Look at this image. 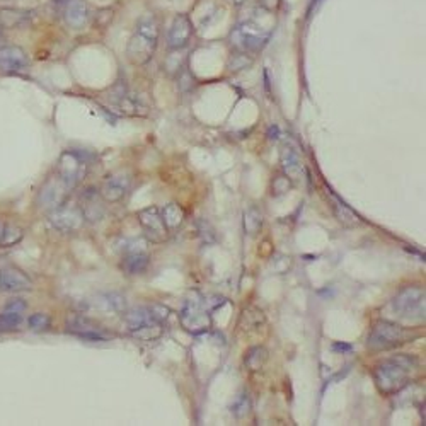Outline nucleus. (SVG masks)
Here are the masks:
<instances>
[{"label":"nucleus","mask_w":426,"mask_h":426,"mask_svg":"<svg viewBox=\"0 0 426 426\" xmlns=\"http://www.w3.org/2000/svg\"><path fill=\"white\" fill-rule=\"evenodd\" d=\"M418 360L411 355H394L377 363L373 368V382L384 396H394L410 386L411 373L416 370Z\"/></svg>","instance_id":"nucleus-1"},{"label":"nucleus","mask_w":426,"mask_h":426,"mask_svg":"<svg viewBox=\"0 0 426 426\" xmlns=\"http://www.w3.org/2000/svg\"><path fill=\"white\" fill-rule=\"evenodd\" d=\"M159 43V24L152 14L138 19L137 27L127 47V57L134 65H145L152 60Z\"/></svg>","instance_id":"nucleus-2"},{"label":"nucleus","mask_w":426,"mask_h":426,"mask_svg":"<svg viewBox=\"0 0 426 426\" xmlns=\"http://www.w3.org/2000/svg\"><path fill=\"white\" fill-rule=\"evenodd\" d=\"M271 33L268 29H264L258 21L247 19L242 21L240 24H237L236 29L230 34V43L236 48L237 51L246 55L258 53V51L263 50L268 45Z\"/></svg>","instance_id":"nucleus-3"},{"label":"nucleus","mask_w":426,"mask_h":426,"mask_svg":"<svg viewBox=\"0 0 426 426\" xmlns=\"http://www.w3.org/2000/svg\"><path fill=\"white\" fill-rule=\"evenodd\" d=\"M411 338H414V334L401 324L390 323V321H379L372 327V333L368 334L366 347L373 351H387L408 343Z\"/></svg>","instance_id":"nucleus-4"},{"label":"nucleus","mask_w":426,"mask_h":426,"mask_svg":"<svg viewBox=\"0 0 426 426\" xmlns=\"http://www.w3.org/2000/svg\"><path fill=\"white\" fill-rule=\"evenodd\" d=\"M425 288L404 286L392 300V310L406 321H425Z\"/></svg>","instance_id":"nucleus-5"},{"label":"nucleus","mask_w":426,"mask_h":426,"mask_svg":"<svg viewBox=\"0 0 426 426\" xmlns=\"http://www.w3.org/2000/svg\"><path fill=\"white\" fill-rule=\"evenodd\" d=\"M179 323L190 334H203L212 327L210 310L205 305V300L190 299L179 314Z\"/></svg>","instance_id":"nucleus-6"},{"label":"nucleus","mask_w":426,"mask_h":426,"mask_svg":"<svg viewBox=\"0 0 426 426\" xmlns=\"http://www.w3.org/2000/svg\"><path fill=\"white\" fill-rule=\"evenodd\" d=\"M87 160L84 159L80 153L77 152H64L62 153L60 160H58V174L57 177L68 188V190H73V188L79 186L80 181L86 177L87 174Z\"/></svg>","instance_id":"nucleus-7"},{"label":"nucleus","mask_w":426,"mask_h":426,"mask_svg":"<svg viewBox=\"0 0 426 426\" xmlns=\"http://www.w3.org/2000/svg\"><path fill=\"white\" fill-rule=\"evenodd\" d=\"M138 222H140L143 236L149 242L162 244L169 237V230L164 223L162 213L157 207H147L138 212Z\"/></svg>","instance_id":"nucleus-8"},{"label":"nucleus","mask_w":426,"mask_h":426,"mask_svg":"<svg viewBox=\"0 0 426 426\" xmlns=\"http://www.w3.org/2000/svg\"><path fill=\"white\" fill-rule=\"evenodd\" d=\"M84 222H86V216H84L80 207H75V205L67 203L62 205V207H58L57 210L51 212L50 215L51 225L65 234H72L77 232L79 229H82Z\"/></svg>","instance_id":"nucleus-9"},{"label":"nucleus","mask_w":426,"mask_h":426,"mask_svg":"<svg viewBox=\"0 0 426 426\" xmlns=\"http://www.w3.org/2000/svg\"><path fill=\"white\" fill-rule=\"evenodd\" d=\"M67 331L75 334V336L82 338V340L89 341H106L110 338V334L104 331V327H101L99 324L94 323L89 317L82 316V314H75V316L68 317Z\"/></svg>","instance_id":"nucleus-10"},{"label":"nucleus","mask_w":426,"mask_h":426,"mask_svg":"<svg viewBox=\"0 0 426 426\" xmlns=\"http://www.w3.org/2000/svg\"><path fill=\"white\" fill-rule=\"evenodd\" d=\"M193 36V23L188 14H176L167 31V47L171 50H183Z\"/></svg>","instance_id":"nucleus-11"},{"label":"nucleus","mask_w":426,"mask_h":426,"mask_svg":"<svg viewBox=\"0 0 426 426\" xmlns=\"http://www.w3.org/2000/svg\"><path fill=\"white\" fill-rule=\"evenodd\" d=\"M150 263V254L145 244L134 240L130 246H125V253L121 256V268L128 275H138L147 270Z\"/></svg>","instance_id":"nucleus-12"},{"label":"nucleus","mask_w":426,"mask_h":426,"mask_svg":"<svg viewBox=\"0 0 426 426\" xmlns=\"http://www.w3.org/2000/svg\"><path fill=\"white\" fill-rule=\"evenodd\" d=\"M131 188V176L127 173L113 174V176L108 177L104 181L103 188H101V197L108 203H118V201L123 200L128 195Z\"/></svg>","instance_id":"nucleus-13"},{"label":"nucleus","mask_w":426,"mask_h":426,"mask_svg":"<svg viewBox=\"0 0 426 426\" xmlns=\"http://www.w3.org/2000/svg\"><path fill=\"white\" fill-rule=\"evenodd\" d=\"M68 193H71V190H68L58 177H53V179H50L43 188H41L40 193L41 207L47 208V210L50 212L57 210L58 207L67 203Z\"/></svg>","instance_id":"nucleus-14"},{"label":"nucleus","mask_w":426,"mask_h":426,"mask_svg":"<svg viewBox=\"0 0 426 426\" xmlns=\"http://www.w3.org/2000/svg\"><path fill=\"white\" fill-rule=\"evenodd\" d=\"M86 309L99 310V312H125L127 299L116 292L103 293V295H96L92 300H87Z\"/></svg>","instance_id":"nucleus-15"},{"label":"nucleus","mask_w":426,"mask_h":426,"mask_svg":"<svg viewBox=\"0 0 426 426\" xmlns=\"http://www.w3.org/2000/svg\"><path fill=\"white\" fill-rule=\"evenodd\" d=\"M31 286H33V281L24 271L17 270L14 266H7L0 270V290L23 292V290H29Z\"/></svg>","instance_id":"nucleus-16"},{"label":"nucleus","mask_w":426,"mask_h":426,"mask_svg":"<svg viewBox=\"0 0 426 426\" xmlns=\"http://www.w3.org/2000/svg\"><path fill=\"white\" fill-rule=\"evenodd\" d=\"M29 65L26 51L19 47L0 48V71L21 72Z\"/></svg>","instance_id":"nucleus-17"},{"label":"nucleus","mask_w":426,"mask_h":426,"mask_svg":"<svg viewBox=\"0 0 426 426\" xmlns=\"http://www.w3.org/2000/svg\"><path fill=\"white\" fill-rule=\"evenodd\" d=\"M101 193H97L94 188H89L82 193L80 198V210H82L84 216L89 222H97L104 216V205L101 201Z\"/></svg>","instance_id":"nucleus-18"},{"label":"nucleus","mask_w":426,"mask_h":426,"mask_svg":"<svg viewBox=\"0 0 426 426\" xmlns=\"http://www.w3.org/2000/svg\"><path fill=\"white\" fill-rule=\"evenodd\" d=\"M65 23L73 29H80L89 21V5L86 0H68L64 9Z\"/></svg>","instance_id":"nucleus-19"},{"label":"nucleus","mask_w":426,"mask_h":426,"mask_svg":"<svg viewBox=\"0 0 426 426\" xmlns=\"http://www.w3.org/2000/svg\"><path fill=\"white\" fill-rule=\"evenodd\" d=\"M280 164L281 169H284V174L290 177L292 181L299 179L300 176L303 174V166L300 162V157L297 153V150L293 149L292 145L285 143L280 150Z\"/></svg>","instance_id":"nucleus-20"},{"label":"nucleus","mask_w":426,"mask_h":426,"mask_svg":"<svg viewBox=\"0 0 426 426\" xmlns=\"http://www.w3.org/2000/svg\"><path fill=\"white\" fill-rule=\"evenodd\" d=\"M130 334L135 338V340L143 341V343H150V341H155L162 336L164 324L155 319L147 321V323H143L138 327H135V329H131Z\"/></svg>","instance_id":"nucleus-21"},{"label":"nucleus","mask_w":426,"mask_h":426,"mask_svg":"<svg viewBox=\"0 0 426 426\" xmlns=\"http://www.w3.org/2000/svg\"><path fill=\"white\" fill-rule=\"evenodd\" d=\"M331 201H333V213L334 216H336L338 222L341 223L343 227H356L362 223V220H360V216L356 215V213L351 210V208H348L347 205L343 203V201L338 200L336 197H331Z\"/></svg>","instance_id":"nucleus-22"},{"label":"nucleus","mask_w":426,"mask_h":426,"mask_svg":"<svg viewBox=\"0 0 426 426\" xmlns=\"http://www.w3.org/2000/svg\"><path fill=\"white\" fill-rule=\"evenodd\" d=\"M160 213H162V220L169 232H174V230L179 229L184 222V216H186L184 215V210L181 208V205L177 203H167Z\"/></svg>","instance_id":"nucleus-23"},{"label":"nucleus","mask_w":426,"mask_h":426,"mask_svg":"<svg viewBox=\"0 0 426 426\" xmlns=\"http://www.w3.org/2000/svg\"><path fill=\"white\" fill-rule=\"evenodd\" d=\"M116 110L120 111L121 114H127V116H135V114L142 116V114L147 113L145 104H143L138 97L128 96V94L120 96V99H118L116 103Z\"/></svg>","instance_id":"nucleus-24"},{"label":"nucleus","mask_w":426,"mask_h":426,"mask_svg":"<svg viewBox=\"0 0 426 426\" xmlns=\"http://www.w3.org/2000/svg\"><path fill=\"white\" fill-rule=\"evenodd\" d=\"M244 230H246L247 236H256L258 232L263 227V212L258 207H249L244 212Z\"/></svg>","instance_id":"nucleus-25"},{"label":"nucleus","mask_w":426,"mask_h":426,"mask_svg":"<svg viewBox=\"0 0 426 426\" xmlns=\"http://www.w3.org/2000/svg\"><path fill=\"white\" fill-rule=\"evenodd\" d=\"M268 360V351L263 347H253L247 350L246 356H244V363L251 372H261Z\"/></svg>","instance_id":"nucleus-26"},{"label":"nucleus","mask_w":426,"mask_h":426,"mask_svg":"<svg viewBox=\"0 0 426 426\" xmlns=\"http://www.w3.org/2000/svg\"><path fill=\"white\" fill-rule=\"evenodd\" d=\"M152 319H155V317H153L150 307H138V309L131 310V312H128L127 316H125V323H127L128 331L135 329V327H138L140 324L147 323V321H152Z\"/></svg>","instance_id":"nucleus-27"},{"label":"nucleus","mask_w":426,"mask_h":426,"mask_svg":"<svg viewBox=\"0 0 426 426\" xmlns=\"http://www.w3.org/2000/svg\"><path fill=\"white\" fill-rule=\"evenodd\" d=\"M264 323V314L263 310H260L258 307H249L242 312V317H240V324L244 326V329H258L261 324Z\"/></svg>","instance_id":"nucleus-28"},{"label":"nucleus","mask_w":426,"mask_h":426,"mask_svg":"<svg viewBox=\"0 0 426 426\" xmlns=\"http://www.w3.org/2000/svg\"><path fill=\"white\" fill-rule=\"evenodd\" d=\"M24 236V230L16 223H5L3 225L2 237H0V247H10L19 242Z\"/></svg>","instance_id":"nucleus-29"},{"label":"nucleus","mask_w":426,"mask_h":426,"mask_svg":"<svg viewBox=\"0 0 426 426\" xmlns=\"http://www.w3.org/2000/svg\"><path fill=\"white\" fill-rule=\"evenodd\" d=\"M166 71L171 73V75H177L181 71L186 68V57L181 50H173V53L166 58V64H164Z\"/></svg>","instance_id":"nucleus-30"},{"label":"nucleus","mask_w":426,"mask_h":426,"mask_svg":"<svg viewBox=\"0 0 426 426\" xmlns=\"http://www.w3.org/2000/svg\"><path fill=\"white\" fill-rule=\"evenodd\" d=\"M27 12H14V10H3L0 12V26L17 27L27 23Z\"/></svg>","instance_id":"nucleus-31"},{"label":"nucleus","mask_w":426,"mask_h":426,"mask_svg":"<svg viewBox=\"0 0 426 426\" xmlns=\"http://www.w3.org/2000/svg\"><path fill=\"white\" fill-rule=\"evenodd\" d=\"M293 188V181L286 174H278L271 183V195L273 197H284Z\"/></svg>","instance_id":"nucleus-32"},{"label":"nucleus","mask_w":426,"mask_h":426,"mask_svg":"<svg viewBox=\"0 0 426 426\" xmlns=\"http://www.w3.org/2000/svg\"><path fill=\"white\" fill-rule=\"evenodd\" d=\"M21 323H23V314L7 312V310L0 314V331H14L21 326Z\"/></svg>","instance_id":"nucleus-33"},{"label":"nucleus","mask_w":426,"mask_h":426,"mask_svg":"<svg viewBox=\"0 0 426 426\" xmlns=\"http://www.w3.org/2000/svg\"><path fill=\"white\" fill-rule=\"evenodd\" d=\"M249 411H251V401L249 397H247V394H240V396L234 401L232 406H230V413H232L236 418L247 416Z\"/></svg>","instance_id":"nucleus-34"},{"label":"nucleus","mask_w":426,"mask_h":426,"mask_svg":"<svg viewBox=\"0 0 426 426\" xmlns=\"http://www.w3.org/2000/svg\"><path fill=\"white\" fill-rule=\"evenodd\" d=\"M27 323H29V327L33 331H47L48 327H50V317L47 316V314H33V316L27 319Z\"/></svg>","instance_id":"nucleus-35"},{"label":"nucleus","mask_w":426,"mask_h":426,"mask_svg":"<svg viewBox=\"0 0 426 426\" xmlns=\"http://www.w3.org/2000/svg\"><path fill=\"white\" fill-rule=\"evenodd\" d=\"M251 64H253V60L247 58L246 53H240L239 51V53L232 57V60H230V64H229V68L230 71H242V68L249 67Z\"/></svg>","instance_id":"nucleus-36"},{"label":"nucleus","mask_w":426,"mask_h":426,"mask_svg":"<svg viewBox=\"0 0 426 426\" xmlns=\"http://www.w3.org/2000/svg\"><path fill=\"white\" fill-rule=\"evenodd\" d=\"M26 309H27V303L24 302L23 299H14V300H10V302L5 305V310H7V312L23 314Z\"/></svg>","instance_id":"nucleus-37"},{"label":"nucleus","mask_w":426,"mask_h":426,"mask_svg":"<svg viewBox=\"0 0 426 426\" xmlns=\"http://www.w3.org/2000/svg\"><path fill=\"white\" fill-rule=\"evenodd\" d=\"M260 3H261V7H263V9H266V10H277L278 7H280V3H281V0H260Z\"/></svg>","instance_id":"nucleus-38"},{"label":"nucleus","mask_w":426,"mask_h":426,"mask_svg":"<svg viewBox=\"0 0 426 426\" xmlns=\"http://www.w3.org/2000/svg\"><path fill=\"white\" fill-rule=\"evenodd\" d=\"M323 2L324 0H310L309 7H307V14H309V17H312L314 14H316V10L323 5Z\"/></svg>","instance_id":"nucleus-39"},{"label":"nucleus","mask_w":426,"mask_h":426,"mask_svg":"<svg viewBox=\"0 0 426 426\" xmlns=\"http://www.w3.org/2000/svg\"><path fill=\"white\" fill-rule=\"evenodd\" d=\"M268 138H270V140H277L278 138V127L270 128V131H268Z\"/></svg>","instance_id":"nucleus-40"},{"label":"nucleus","mask_w":426,"mask_h":426,"mask_svg":"<svg viewBox=\"0 0 426 426\" xmlns=\"http://www.w3.org/2000/svg\"><path fill=\"white\" fill-rule=\"evenodd\" d=\"M334 350H338V351H350L351 350V347L350 344H334Z\"/></svg>","instance_id":"nucleus-41"},{"label":"nucleus","mask_w":426,"mask_h":426,"mask_svg":"<svg viewBox=\"0 0 426 426\" xmlns=\"http://www.w3.org/2000/svg\"><path fill=\"white\" fill-rule=\"evenodd\" d=\"M232 2L236 3V5H240V3H244V2H246V0H232Z\"/></svg>","instance_id":"nucleus-42"},{"label":"nucleus","mask_w":426,"mask_h":426,"mask_svg":"<svg viewBox=\"0 0 426 426\" xmlns=\"http://www.w3.org/2000/svg\"><path fill=\"white\" fill-rule=\"evenodd\" d=\"M3 225H5V223H2V222H0V237H2V232H3Z\"/></svg>","instance_id":"nucleus-43"},{"label":"nucleus","mask_w":426,"mask_h":426,"mask_svg":"<svg viewBox=\"0 0 426 426\" xmlns=\"http://www.w3.org/2000/svg\"><path fill=\"white\" fill-rule=\"evenodd\" d=\"M0 40H2V26H0Z\"/></svg>","instance_id":"nucleus-44"}]
</instances>
